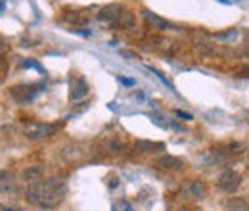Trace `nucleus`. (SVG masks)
I'll return each instance as SVG.
<instances>
[{
	"label": "nucleus",
	"mask_w": 249,
	"mask_h": 211,
	"mask_svg": "<svg viewBox=\"0 0 249 211\" xmlns=\"http://www.w3.org/2000/svg\"><path fill=\"white\" fill-rule=\"evenodd\" d=\"M142 16H144V19L150 23V25H154L156 29L159 31H169L173 25L167 21V19H163V18H159V16H156V14H152V12H148V10H144L142 12Z\"/></svg>",
	"instance_id": "1a4fd4ad"
},
{
	"label": "nucleus",
	"mask_w": 249,
	"mask_h": 211,
	"mask_svg": "<svg viewBox=\"0 0 249 211\" xmlns=\"http://www.w3.org/2000/svg\"><path fill=\"white\" fill-rule=\"evenodd\" d=\"M188 194L194 200H203L207 196V184L201 181V179H194V181L188 184Z\"/></svg>",
	"instance_id": "6e6552de"
},
{
	"label": "nucleus",
	"mask_w": 249,
	"mask_h": 211,
	"mask_svg": "<svg viewBox=\"0 0 249 211\" xmlns=\"http://www.w3.org/2000/svg\"><path fill=\"white\" fill-rule=\"evenodd\" d=\"M54 125H48V123H36V121H33V123H27L25 125V129H23V133H25V136L27 138H31V140H40V138H48V136H52L54 134Z\"/></svg>",
	"instance_id": "7ed1b4c3"
},
{
	"label": "nucleus",
	"mask_w": 249,
	"mask_h": 211,
	"mask_svg": "<svg viewBox=\"0 0 249 211\" xmlns=\"http://www.w3.org/2000/svg\"><path fill=\"white\" fill-rule=\"evenodd\" d=\"M217 186L220 190L228 192V194H230V192H236V190L242 186V175L236 173V171H232V169H226V171H222V173L218 175Z\"/></svg>",
	"instance_id": "f03ea898"
},
{
	"label": "nucleus",
	"mask_w": 249,
	"mask_h": 211,
	"mask_svg": "<svg viewBox=\"0 0 249 211\" xmlns=\"http://www.w3.org/2000/svg\"><path fill=\"white\" fill-rule=\"evenodd\" d=\"M123 12L124 10L119 4H109V6H106L98 12V19L107 23V25H119V19H121Z\"/></svg>",
	"instance_id": "20e7f679"
},
{
	"label": "nucleus",
	"mask_w": 249,
	"mask_h": 211,
	"mask_svg": "<svg viewBox=\"0 0 249 211\" xmlns=\"http://www.w3.org/2000/svg\"><path fill=\"white\" fill-rule=\"evenodd\" d=\"M67 194V186L63 179L60 177H48V179H40L29 184L27 192H25V200L38 208V210H56Z\"/></svg>",
	"instance_id": "f257e3e1"
},
{
	"label": "nucleus",
	"mask_w": 249,
	"mask_h": 211,
	"mask_svg": "<svg viewBox=\"0 0 249 211\" xmlns=\"http://www.w3.org/2000/svg\"><path fill=\"white\" fill-rule=\"evenodd\" d=\"M0 211H23L19 208H10V206H0Z\"/></svg>",
	"instance_id": "a211bd4d"
},
{
	"label": "nucleus",
	"mask_w": 249,
	"mask_h": 211,
	"mask_svg": "<svg viewBox=\"0 0 249 211\" xmlns=\"http://www.w3.org/2000/svg\"><path fill=\"white\" fill-rule=\"evenodd\" d=\"M104 148H106L107 153H113V155L124 153V144L121 140H115V138H107V140L104 142Z\"/></svg>",
	"instance_id": "ddd939ff"
},
{
	"label": "nucleus",
	"mask_w": 249,
	"mask_h": 211,
	"mask_svg": "<svg viewBox=\"0 0 249 211\" xmlns=\"http://www.w3.org/2000/svg\"><path fill=\"white\" fill-rule=\"evenodd\" d=\"M178 211H190V210H184V208H182V210H178Z\"/></svg>",
	"instance_id": "6ab92c4d"
},
{
	"label": "nucleus",
	"mask_w": 249,
	"mask_h": 211,
	"mask_svg": "<svg viewBox=\"0 0 249 211\" xmlns=\"http://www.w3.org/2000/svg\"><path fill=\"white\" fill-rule=\"evenodd\" d=\"M42 175H44V167H40V165H31V167H27V169L21 171V179L27 182L40 181Z\"/></svg>",
	"instance_id": "9d476101"
},
{
	"label": "nucleus",
	"mask_w": 249,
	"mask_h": 211,
	"mask_svg": "<svg viewBox=\"0 0 249 211\" xmlns=\"http://www.w3.org/2000/svg\"><path fill=\"white\" fill-rule=\"evenodd\" d=\"M157 165L163 169H169V171H180L184 167V161L175 155H161V157H157Z\"/></svg>",
	"instance_id": "0eeeda50"
},
{
	"label": "nucleus",
	"mask_w": 249,
	"mask_h": 211,
	"mask_svg": "<svg viewBox=\"0 0 249 211\" xmlns=\"http://www.w3.org/2000/svg\"><path fill=\"white\" fill-rule=\"evenodd\" d=\"M18 190V181L12 171H0V194H12Z\"/></svg>",
	"instance_id": "39448f33"
},
{
	"label": "nucleus",
	"mask_w": 249,
	"mask_h": 211,
	"mask_svg": "<svg viewBox=\"0 0 249 211\" xmlns=\"http://www.w3.org/2000/svg\"><path fill=\"white\" fill-rule=\"evenodd\" d=\"M177 115H178V117H182L184 121L192 119V115H190V114H186V112H182V110H177Z\"/></svg>",
	"instance_id": "dca6fc26"
},
{
	"label": "nucleus",
	"mask_w": 249,
	"mask_h": 211,
	"mask_svg": "<svg viewBox=\"0 0 249 211\" xmlns=\"http://www.w3.org/2000/svg\"><path fill=\"white\" fill-rule=\"evenodd\" d=\"M226 210L228 211H249V204L244 198H230L226 202Z\"/></svg>",
	"instance_id": "4468645a"
},
{
	"label": "nucleus",
	"mask_w": 249,
	"mask_h": 211,
	"mask_svg": "<svg viewBox=\"0 0 249 211\" xmlns=\"http://www.w3.org/2000/svg\"><path fill=\"white\" fill-rule=\"evenodd\" d=\"M119 25H121L123 29H132V27H134V16H132L130 12H123V16H121V19H119Z\"/></svg>",
	"instance_id": "2eb2a0df"
},
{
	"label": "nucleus",
	"mask_w": 249,
	"mask_h": 211,
	"mask_svg": "<svg viewBox=\"0 0 249 211\" xmlns=\"http://www.w3.org/2000/svg\"><path fill=\"white\" fill-rule=\"evenodd\" d=\"M36 92L31 91V87H14L12 89V96L18 100V102H31L35 98Z\"/></svg>",
	"instance_id": "9b49d317"
},
{
	"label": "nucleus",
	"mask_w": 249,
	"mask_h": 211,
	"mask_svg": "<svg viewBox=\"0 0 249 211\" xmlns=\"http://www.w3.org/2000/svg\"><path fill=\"white\" fill-rule=\"evenodd\" d=\"M119 79H121V83L126 85V87H132V85H134V81H132V79H126V77H119Z\"/></svg>",
	"instance_id": "f3484780"
},
{
	"label": "nucleus",
	"mask_w": 249,
	"mask_h": 211,
	"mask_svg": "<svg viewBox=\"0 0 249 211\" xmlns=\"http://www.w3.org/2000/svg\"><path fill=\"white\" fill-rule=\"evenodd\" d=\"M89 94V85L83 77H73L71 79V100H81Z\"/></svg>",
	"instance_id": "423d86ee"
},
{
	"label": "nucleus",
	"mask_w": 249,
	"mask_h": 211,
	"mask_svg": "<svg viewBox=\"0 0 249 211\" xmlns=\"http://www.w3.org/2000/svg\"><path fill=\"white\" fill-rule=\"evenodd\" d=\"M128 211H130V210H128Z\"/></svg>",
	"instance_id": "aec40b11"
},
{
	"label": "nucleus",
	"mask_w": 249,
	"mask_h": 211,
	"mask_svg": "<svg viewBox=\"0 0 249 211\" xmlns=\"http://www.w3.org/2000/svg\"><path fill=\"white\" fill-rule=\"evenodd\" d=\"M165 148L163 142H150V140H138L136 142V150L144 152V153H152V152H159Z\"/></svg>",
	"instance_id": "f8f14e48"
}]
</instances>
